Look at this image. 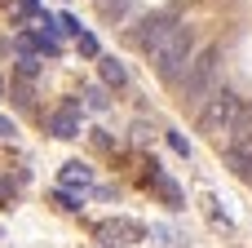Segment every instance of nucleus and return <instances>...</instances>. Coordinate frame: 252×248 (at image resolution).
<instances>
[{
  "label": "nucleus",
  "instance_id": "obj_19",
  "mask_svg": "<svg viewBox=\"0 0 252 248\" xmlns=\"http://www.w3.org/2000/svg\"><path fill=\"white\" fill-rule=\"evenodd\" d=\"M18 9H22L27 18H35V13H40V0H18Z\"/></svg>",
  "mask_w": 252,
  "mask_h": 248
},
{
  "label": "nucleus",
  "instance_id": "obj_8",
  "mask_svg": "<svg viewBox=\"0 0 252 248\" xmlns=\"http://www.w3.org/2000/svg\"><path fill=\"white\" fill-rule=\"evenodd\" d=\"M62 186H80V191H84V186H93V173H89L80 160H71V164L62 169Z\"/></svg>",
  "mask_w": 252,
  "mask_h": 248
},
{
  "label": "nucleus",
  "instance_id": "obj_23",
  "mask_svg": "<svg viewBox=\"0 0 252 248\" xmlns=\"http://www.w3.org/2000/svg\"><path fill=\"white\" fill-rule=\"evenodd\" d=\"M102 248H111V244H102Z\"/></svg>",
  "mask_w": 252,
  "mask_h": 248
},
{
  "label": "nucleus",
  "instance_id": "obj_18",
  "mask_svg": "<svg viewBox=\"0 0 252 248\" xmlns=\"http://www.w3.org/2000/svg\"><path fill=\"white\" fill-rule=\"evenodd\" d=\"M13 191H18V186H13V182H4V177H0V209H9V200H13Z\"/></svg>",
  "mask_w": 252,
  "mask_h": 248
},
{
  "label": "nucleus",
  "instance_id": "obj_1",
  "mask_svg": "<svg viewBox=\"0 0 252 248\" xmlns=\"http://www.w3.org/2000/svg\"><path fill=\"white\" fill-rule=\"evenodd\" d=\"M248 106L230 93V89H213L208 93V102L199 106V133L213 142V146H221L226 138H230V129L239 124V115H244Z\"/></svg>",
  "mask_w": 252,
  "mask_h": 248
},
{
  "label": "nucleus",
  "instance_id": "obj_5",
  "mask_svg": "<svg viewBox=\"0 0 252 248\" xmlns=\"http://www.w3.org/2000/svg\"><path fill=\"white\" fill-rule=\"evenodd\" d=\"M177 27H182V22H177L173 13H151V18H142V27L133 31V40H137V49H142V53H151V49H159Z\"/></svg>",
  "mask_w": 252,
  "mask_h": 248
},
{
  "label": "nucleus",
  "instance_id": "obj_22",
  "mask_svg": "<svg viewBox=\"0 0 252 248\" xmlns=\"http://www.w3.org/2000/svg\"><path fill=\"white\" fill-rule=\"evenodd\" d=\"M248 186H252V173H248Z\"/></svg>",
  "mask_w": 252,
  "mask_h": 248
},
{
  "label": "nucleus",
  "instance_id": "obj_14",
  "mask_svg": "<svg viewBox=\"0 0 252 248\" xmlns=\"http://www.w3.org/2000/svg\"><path fill=\"white\" fill-rule=\"evenodd\" d=\"M35 71H40V62H35V53H22V58H18V75H27V80H31Z\"/></svg>",
  "mask_w": 252,
  "mask_h": 248
},
{
  "label": "nucleus",
  "instance_id": "obj_2",
  "mask_svg": "<svg viewBox=\"0 0 252 248\" xmlns=\"http://www.w3.org/2000/svg\"><path fill=\"white\" fill-rule=\"evenodd\" d=\"M190 58H195V31H190L186 22H182L159 49H151V67H155V75H159L164 84H177V80L186 75Z\"/></svg>",
  "mask_w": 252,
  "mask_h": 248
},
{
  "label": "nucleus",
  "instance_id": "obj_10",
  "mask_svg": "<svg viewBox=\"0 0 252 248\" xmlns=\"http://www.w3.org/2000/svg\"><path fill=\"white\" fill-rule=\"evenodd\" d=\"M124 9H128V0H97V13H102L106 22H115V18H124Z\"/></svg>",
  "mask_w": 252,
  "mask_h": 248
},
{
  "label": "nucleus",
  "instance_id": "obj_15",
  "mask_svg": "<svg viewBox=\"0 0 252 248\" xmlns=\"http://www.w3.org/2000/svg\"><path fill=\"white\" fill-rule=\"evenodd\" d=\"M53 200H58V209H66V213H80V209H84V204H80L75 195H66V191H58Z\"/></svg>",
  "mask_w": 252,
  "mask_h": 248
},
{
  "label": "nucleus",
  "instance_id": "obj_9",
  "mask_svg": "<svg viewBox=\"0 0 252 248\" xmlns=\"http://www.w3.org/2000/svg\"><path fill=\"white\" fill-rule=\"evenodd\" d=\"M97 62H102V80H106V84H115V89H120V84H128L124 62H115V58H97Z\"/></svg>",
  "mask_w": 252,
  "mask_h": 248
},
{
  "label": "nucleus",
  "instance_id": "obj_13",
  "mask_svg": "<svg viewBox=\"0 0 252 248\" xmlns=\"http://www.w3.org/2000/svg\"><path fill=\"white\" fill-rule=\"evenodd\" d=\"M13 49H18V58L22 53H35V31H18L13 35Z\"/></svg>",
  "mask_w": 252,
  "mask_h": 248
},
{
  "label": "nucleus",
  "instance_id": "obj_17",
  "mask_svg": "<svg viewBox=\"0 0 252 248\" xmlns=\"http://www.w3.org/2000/svg\"><path fill=\"white\" fill-rule=\"evenodd\" d=\"M168 146H173V151H177V155H190V142H186V138H182V133H168Z\"/></svg>",
  "mask_w": 252,
  "mask_h": 248
},
{
  "label": "nucleus",
  "instance_id": "obj_4",
  "mask_svg": "<svg viewBox=\"0 0 252 248\" xmlns=\"http://www.w3.org/2000/svg\"><path fill=\"white\" fill-rule=\"evenodd\" d=\"M151 231L137 222V217H106L102 226H97V240L102 244H111V248H124V244H142Z\"/></svg>",
  "mask_w": 252,
  "mask_h": 248
},
{
  "label": "nucleus",
  "instance_id": "obj_3",
  "mask_svg": "<svg viewBox=\"0 0 252 248\" xmlns=\"http://www.w3.org/2000/svg\"><path fill=\"white\" fill-rule=\"evenodd\" d=\"M217 67H221V49H217V44L195 49L186 75L177 80V89H182V98H186L190 106H204V102H208V93L217 89Z\"/></svg>",
  "mask_w": 252,
  "mask_h": 248
},
{
  "label": "nucleus",
  "instance_id": "obj_21",
  "mask_svg": "<svg viewBox=\"0 0 252 248\" xmlns=\"http://www.w3.org/2000/svg\"><path fill=\"white\" fill-rule=\"evenodd\" d=\"M9 133H13V124H9V120L0 115V138H9Z\"/></svg>",
  "mask_w": 252,
  "mask_h": 248
},
{
  "label": "nucleus",
  "instance_id": "obj_7",
  "mask_svg": "<svg viewBox=\"0 0 252 248\" xmlns=\"http://www.w3.org/2000/svg\"><path fill=\"white\" fill-rule=\"evenodd\" d=\"M151 186L159 191V200H164L168 209H186V204H182V191H177V182H173L168 173H159V164H155V160H151Z\"/></svg>",
  "mask_w": 252,
  "mask_h": 248
},
{
  "label": "nucleus",
  "instance_id": "obj_20",
  "mask_svg": "<svg viewBox=\"0 0 252 248\" xmlns=\"http://www.w3.org/2000/svg\"><path fill=\"white\" fill-rule=\"evenodd\" d=\"M13 98H18L22 106H31V89H27V84H18V89H13Z\"/></svg>",
  "mask_w": 252,
  "mask_h": 248
},
{
  "label": "nucleus",
  "instance_id": "obj_11",
  "mask_svg": "<svg viewBox=\"0 0 252 248\" xmlns=\"http://www.w3.org/2000/svg\"><path fill=\"white\" fill-rule=\"evenodd\" d=\"M151 235H155L164 248H186V240H182L177 231H168V226H151Z\"/></svg>",
  "mask_w": 252,
  "mask_h": 248
},
{
  "label": "nucleus",
  "instance_id": "obj_12",
  "mask_svg": "<svg viewBox=\"0 0 252 248\" xmlns=\"http://www.w3.org/2000/svg\"><path fill=\"white\" fill-rule=\"evenodd\" d=\"M80 98H84V106H89V111H106V106H111V102H106V93H102L97 84H93V89H84Z\"/></svg>",
  "mask_w": 252,
  "mask_h": 248
},
{
  "label": "nucleus",
  "instance_id": "obj_16",
  "mask_svg": "<svg viewBox=\"0 0 252 248\" xmlns=\"http://www.w3.org/2000/svg\"><path fill=\"white\" fill-rule=\"evenodd\" d=\"M75 44H80V53L97 58V40H93V35H84V31H80V35H75Z\"/></svg>",
  "mask_w": 252,
  "mask_h": 248
},
{
  "label": "nucleus",
  "instance_id": "obj_6",
  "mask_svg": "<svg viewBox=\"0 0 252 248\" xmlns=\"http://www.w3.org/2000/svg\"><path fill=\"white\" fill-rule=\"evenodd\" d=\"M80 106H84V102H66V106H58V111L49 115V133L62 138V142L80 138V133H84V129H80Z\"/></svg>",
  "mask_w": 252,
  "mask_h": 248
}]
</instances>
